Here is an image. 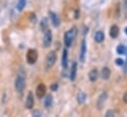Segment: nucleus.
<instances>
[{
  "mask_svg": "<svg viewBox=\"0 0 127 117\" xmlns=\"http://www.w3.org/2000/svg\"><path fill=\"white\" fill-rule=\"evenodd\" d=\"M76 35H77L76 28H73L72 29L65 32V34H64V43L67 47H70L72 45V42H73L74 38L76 37Z\"/></svg>",
  "mask_w": 127,
  "mask_h": 117,
  "instance_id": "f257e3e1",
  "label": "nucleus"
},
{
  "mask_svg": "<svg viewBox=\"0 0 127 117\" xmlns=\"http://www.w3.org/2000/svg\"><path fill=\"white\" fill-rule=\"evenodd\" d=\"M86 98H87V95H86V93H85V92H83V91L79 92V93H78V95H77L78 103H83V102H85Z\"/></svg>",
  "mask_w": 127,
  "mask_h": 117,
  "instance_id": "a211bd4d",
  "label": "nucleus"
},
{
  "mask_svg": "<svg viewBox=\"0 0 127 117\" xmlns=\"http://www.w3.org/2000/svg\"><path fill=\"white\" fill-rule=\"evenodd\" d=\"M52 102H53V97L51 94H47L46 97H45V100H44V106L46 108L50 107L52 105Z\"/></svg>",
  "mask_w": 127,
  "mask_h": 117,
  "instance_id": "f3484780",
  "label": "nucleus"
},
{
  "mask_svg": "<svg viewBox=\"0 0 127 117\" xmlns=\"http://www.w3.org/2000/svg\"><path fill=\"white\" fill-rule=\"evenodd\" d=\"M46 92V87L44 86V84H39L36 87V90H35V94L37 98H42L45 95Z\"/></svg>",
  "mask_w": 127,
  "mask_h": 117,
  "instance_id": "423d86ee",
  "label": "nucleus"
},
{
  "mask_svg": "<svg viewBox=\"0 0 127 117\" xmlns=\"http://www.w3.org/2000/svg\"><path fill=\"white\" fill-rule=\"evenodd\" d=\"M40 29L42 31H45L47 29V19L46 18H43L40 22Z\"/></svg>",
  "mask_w": 127,
  "mask_h": 117,
  "instance_id": "6ab92c4d",
  "label": "nucleus"
},
{
  "mask_svg": "<svg viewBox=\"0 0 127 117\" xmlns=\"http://www.w3.org/2000/svg\"><path fill=\"white\" fill-rule=\"evenodd\" d=\"M100 75H101V78L103 80H108L110 77V70L107 67H104V68H102Z\"/></svg>",
  "mask_w": 127,
  "mask_h": 117,
  "instance_id": "f8f14e48",
  "label": "nucleus"
},
{
  "mask_svg": "<svg viewBox=\"0 0 127 117\" xmlns=\"http://www.w3.org/2000/svg\"><path fill=\"white\" fill-rule=\"evenodd\" d=\"M38 54L35 49H29L27 52V61L29 64H34L37 60Z\"/></svg>",
  "mask_w": 127,
  "mask_h": 117,
  "instance_id": "20e7f679",
  "label": "nucleus"
},
{
  "mask_svg": "<svg viewBox=\"0 0 127 117\" xmlns=\"http://www.w3.org/2000/svg\"><path fill=\"white\" fill-rule=\"evenodd\" d=\"M57 88H58L57 84H52V85H51V87H50L51 90H56V89H57Z\"/></svg>",
  "mask_w": 127,
  "mask_h": 117,
  "instance_id": "393cba45",
  "label": "nucleus"
},
{
  "mask_svg": "<svg viewBox=\"0 0 127 117\" xmlns=\"http://www.w3.org/2000/svg\"><path fill=\"white\" fill-rule=\"evenodd\" d=\"M56 59H57L56 52H55V51H50V52L46 55V57H45V61H44V68H45L46 70L50 69V68L54 65V63L56 62Z\"/></svg>",
  "mask_w": 127,
  "mask_h": 117,
  "instance_id": "f03ea898",
  "label": "nucleus"
},
{
  "mask_svg": "<svg viewBox=\"0 0 127 117\" xmlns=\"http://www.w3.org/2000/svg\"><path fill=\"white\" fill-rule=\"evenodd\" d=\"M49 16H50V19H51V21H52V25L54 26V27H59V25H60V20H59V18H58V16L54 13V12H49Z\"/></svg>",
  "mask_w": 127,
  "mask_h": 117,
  "instance_id": "1a4fd4ad",
  "label": "nucleus"
},
{
  "mask_svg": "<svg viewBox=\"0 0 127 117\" xmlns=\"http://www.w3.org/2000/svg\"><path fill=\"white\" fill-rule=\"evenodd\" d=\"M33 103H34L33 94H32V91H29L28 96H27V100H26V107L28 109H32V107H33Z\"/></svg>",
  "mask_w": 127,
  "mask_h": 117,
  "instance_id": "6e6552de",
  "label": "nucleus"
},
{
  "mask_svg": "<svg viewBox=\"0 0 127 117\" xmlns=\"http://www.w3.org/2000/svg\"><path fill=\"white\" fill-rule=\"evenodd\" d=\"M125 33H126V34H127V28H126V29H125Z\"/></svg>",
  "mask_w": 127,
  "mask_h": 117,
  "instance_id": "c85d7f7f",
  "label": "nucleus"
},
{
  "mask_svg": "<svg viewBox=\"0 0 127 117\" xmlns=\"http://www.w3.org/2000/svg\"><path fill=\"white\" fill-rule=\"evenodd\" d=\"M30 20H31V22H32L33 24L36 22V17H35V15H34V13H31V15H30Z\"/></svg>",
  "mask_w": 127,
  "mask_h": 117,
  "instance_id": "4be33fe9",
  "label": "nucleus"
},
{
  "mask_svg": "<svg viewBox=\"0 0 127 117\" xmlns=\"http://www.w3.org/2000/svg\"><path fill=\"white\" fill-rule=\"evenodd\" d=\"M87 52V45H86V40L83 39L81 42V49H80V61L84 62L85 61V56Z\"/></svg>",
  "mask_w": 127,
  "mask_h": 117,
  "instance_id": "0eeeda50",
  "label": "nucleus"
},
{
  "mask_svg": "<svg viewBox=\"0 0 127 117\" xmlns=\"http://www.w3.org/2000/svg\"><path fill=\"white\" fill-rule=\"evenodd\" d=\"M26 1L27 0H19V2L17 4V8L19 11H22L24 9V7L26 6Z\"/></svg>",
  "mask_w": 127,
  "mask_h": 117,
  "instance_id": "aec40b11",
  "label": "nucleus"
},
{
  "mask_svg": "<svg viewBox=\"0 0 127 117\" xmlns=\"http://www.w3.org/2000/svg\"><path fill=\"white\" fill-rule=\"evenodd\" d=\"M115 64L121 66V65L123 64V60H122V59H116V60H115Z\"/></svg>",
  "mask_w": 127,
  "mask_h": 117,
  "instance_id": "b1692460",
  "label": "nucleus"
},
{
  "mask_svg": "<svg viewBox=\"0 0 127 117\" xmlns=\"http://www.w3.org/2000/svg\"><path fill=\"white\" fill-rule=\"evenodd\" d=\"M125 50H126V48H125V46L122 45V44H120V45H118V46L116 47V51H117L118 54H124V53H125Z\"/></svg>",
  "mask_w": 127,
  "mask_h": 117,
  "instance_id": "412c9836",
  "label": "nucleus"
},
{
  "mask_svg": "<svg viewBox=\"0 0 127 117\" xmlns=\"http://www.w3.org/2000/svg\"><path fill=\"white\" fill-rule=\"evenodd\" d=\"M62 66H63L64 69H66L68 67V52L66 49L63 50V53H62V62H61Z\"/></svg>",
  "mask_w": 127,
  "mask_h": 117,
  "instance_id": "4468645a",
  "label": "nucleus"
},
{
  "mask_svg": "<svg viewBox=\"0 0 127 117\" xmlns=\"http://www.w3.org/2000/svg\"><path fill=\"white\" fill-rule=\"evenodd\" d=\"M123 101H124L125 103H127V91L123 94Z\"/></svg>",
  "mask_w": 127,
  "mask_h": 117,
  "instance_id": "a878e982",
  "label": "nucleus"
},
{
  "mask_svg": "<svg viewBox=\"0 0 127 117\" xmlns=\"http://www.w3.org/2000/svg\"><path fill=\"white\" fill-rule=\"evenodd\" d=\"M76 73H77V63L74 62L73 65H72V68H71V72H70V80L71 81H74L75 80Z\"/></svg>",
  "mask_w": 127,
  "mask_h": 117,
  "instance_id": "2eb2a0df",
  "label": "nucleus"
},
{
  "mask_svg": "<svg viewBox=\"0 0 127 117\" xmlns=\"http://www.w3.org/2000/svg\"><path fill=\"white\" fill-rule=\"evenodd\" d=\"M118 33H119V29H118V27H117L116 25H113V26L110 28V29H109V35H110V37L116 38L117 35H118Z\"/></svg>",
  "mask_w": 127,
  "mask_h": 117,
  "instance_id": "9b49d317",
  "label": "nucleus"
},
{
  "mask_svg": "<svg viewBox=\"0 0 127 117\" xmlns=\"http://www.w3.org/2000/svg\"><path fill=\"white\" fill-rule=\"evenodd\" d=\"M97 77H98V72H97L96 69H93V70L90 71V73H89V79H90L91 82L96 81Z\"/></svg>",
  "mask_w": 127,
  "mask_h": 117,
  "instance_id": "ddd939ff",
  "label": "nucleus"
},
{
  "mask_svg": "<svg viewBox=\"0 0 127 117\" xmlns=\"http://www.w3.org/2000/svg\"><path fill=\"white\" fill-rule=\"evenodd\" d=\"M51 41H52V33H51V30H50V29H47L45 30L44 37H43V46H44V47L50 46Z\"/></svg>",
  "mask_w": 127,
  "mask_h": 117,
  "instance_id": "39448f33",
  "label": "nucleus"
},
{
  "mask_svg": "<svg viewBox=\"0 0 127 117\" xmlns=\"http://www.w3.org/2000/svg\"><path fill=\"white\" fill-rule=\"evenodd\" d=\"M25 85H26V81H25V77L22 75L17 76L16 80H15V88L18 92H22L25 88Z\"/></svg>",
  "mask_w": 127,
  "mask_h": 117,
  "instance_id": "7ed1b4c3",
  "label": "nucleus"
},
{
  "mask_svg": "<svg viewBox=\"0 0 127 117\" xmlns=\"http://www.w3.org/2000/svg\"><path fill=\"white\" fill-rule=\"evenodd\" d=\"M103 39H104V33L101 31V30H98V31H96L95 34V40L96 42H102L103 41Z\"/></svg>",
  "mask_w": 127,
  "mask_h": 117,
  "instance_id": "dca6fc26",
  "label": "nucleus"
},
{
  "mask_svg": "<svg viewBox=\"0 0 127 117\" xmlns=\"http://www.w3.org/2000/svg\"><path fill=\"white\" fill-rule=\"evenodd\" d=\"M106 97H107V93H106V92H102V93L99 95V97H98V99H97V102H96V106H97L98 109H100V108L102 107L104 101L106 100Z\"/></svg>",
  "mask_w": 127,
  "mask_h": 117,
  "instance_id": "9d476101",
  "label": "nucleus"
},
{
  "mask_svg": "<svg viewBox=\"0 0 127 117\" xmlns=\"http://www.w3.org/2000/svg\"><path fill=\"white\" fill-rule=\"evenodd\" d=\"M32 115L33 116H40V113L37 112V111H34V112H32Z\"/></svg>",
  "mask_w": 127,
  "mask_h": 117,
  "instance_id": "bb28decb",
  "label": "nucleus"
},
{
  "mask_svg": "<svg viewBox=\"0 0 127 117\" xmlns=\"http://www.w3.org/2000/svg\"><path fill=\"white\" fill-rule=\"evenodd\" d=\"M105 116L108 117V116H114V111L113 110H108L106 113H105Z\"/></svg>",
  "mask_w": 127,
  "mask_h": 117,
  "instance_id": "5701e85b",
  "label": "nucleus"
},
{
  "mask_svg": "<svg viewBox=\"0 0 127 117\" xmlns=\"http://www.w3.org/2000/svg\"><path fill=\"white\" fill-rule=\"evenodd\" d=\"M123 3H124V8H125V10H127V0H123Z\"/></svg>",
  "mask_w": 127,
  "mask_h": 117,
  "instance_id": "cd10ccee",
  "label": "nucleus"
}]
</instances>
